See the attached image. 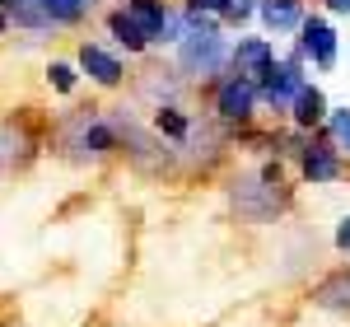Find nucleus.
<instances>
[{
    "label": "nucleus",
    "instance_id": "f257e3e1",
    "mask_svg": "<svg viewBox=\"0 0 350 327\" xmlns=\"http://www.w3.org/2000/svg\"><path fill=\"white\" fill-rule=\"evenodd\" d=\"M229 206L239 211V220L247 224H271L295 206V187L285 178V164L267 155L257 168H239L229 178Z\"/></svg>",
    "mask_w": 350,
    "mask_h": 327
},
{
    "label": "nucleus",
    "instance_id": "f03ea898",
    "mask_svg": "<svg viewBox=\"0 0 350 327\" xmlns=\"http://www.w3.org/2000/svg\"><path fill=\"white\" fill-rule=\"evenodd\" d=\"M206 94H211L215 122L229 131V136L243 131V127H252L257 112H262V84L247 80V75H234V70H224L215 84H206Z\"/></svg>",
    "mask_w": 350,
    "mask_h": 327
},
{
    "label": "nucleus",
    "instance_id": "7ed1b4c3",
    "mask_svg": "<svg viewBox=\"0 0 350 327\" xmlns=\"http://www.w3.org/2000/svg\"><path fill=\"white\" fill-rule=\"evenodd\" d=\"M173 52H178V75H187V80L215 84L229 70V38H224V28L219 33H187Z\"/></svg>",
    "mask_w": 350,
    "mask_h": 327
},
{
    "label": "nucleus",
    "instance_id": "20e7f679",
    "mask_svg": "<svg viewBox=\"0 0 350 327\" xmlns=\"http://www.w3.org/2000/svg\"><path fill=\"white\" fill-rule=\"evenodd\" d=\"M304 84H308V61L299 56V47H290V52L267 70V80H262V112L290 117V103H295V94Z\"/></svg>",
    "mask_w": 350,
    "mask_h": 327
},
{
    "label": "nucleus",
    "instance_id": "39448f33",
    "mask_svg": "<svg viewBox=\"0 0 350 327\" xmlns=\"http://www.w3.org/2000/svg\"><path fill=\"white\" fill-rule=\"evenodd\" d=\"M295 47H299V56L313 66V70H336V56H341V38H336V28H332V19L327 14H304V24H299V33H295Z\"/></svg>",
    "mask_w": 350,
    "mask_h": 327
},
{
    "label": "nucleus",
    "instance_id": "423d86ee",
    "mask_svg": "<svg viewBox=\"0 0 350 327\" xmlns=\"http://www.w3.org/2000/svg\"><path fill=\"white\" fill-rule=\"evenodd\" d=\"M295 164H299V178H304V183H313V187L341 183V173H346L341 150H336V140L327 136V131H313V136L304 140V150L295 155Z\"/></svg>",
    "mask_w": 350,
    "mask_h": 327
},
{
    "label": "nucleus",
    "instance_id": "0eeeda50",
    "mask_svg": "<svg viewBox=\"0 0 350 327\" xmlns=\"http://www.w3.org/2000/svg\"><path fill=\"white\" fill-rule=\"evenodd\" d=\"M280 61L275 52V42H271L267 33H239V38H229V70L234 75H247V80H267V70Z\"/></svg>",
    "mask_w": 350,
    "mask_h": 327
},
{
    "label": "nucleus",
    "instance_id": "6e6552de",
    "mask_svg": "<svg viewBox=\"0 0 350 327\" xmlns=\"http://www.w3.org/2000/svg\"><path fill=\"white\" fill-rule=\"evenodd\" d=\"M38 150H42L38 127H28L24 117L0 122V173H24L28 164L38 159Z\"/></svg>",
    "mask_w": 350,
    "mask_h": 327
},
{
    "label": "nucleus",
    "instance_id": "1a4fd4ad",
    "mask_svg": "<svg viewBox=\"0 0 350 327\" xmlns=\"http://www.w3.org/2000/svg\"><path fill=\"white\" fill-rule=\"evenodd\" d=\"M75 66H80V75H89L98 89H117V84L126 80V56L112 52L108 42H89V38H84Z\"/></svg>",
    "mask_w": 350,
    "mask_h": 327
},
{
    "label": "nucleus",
    "instance_id": "9d476101",
    "mask_svg": "<svg viewBox=\"0 0 350 327\" xmlns=\"http://www.w3.org/2000/svg\"><path fill=\"white\" fill-rule=\"evenodd\" d=\"M19 5H28V10H38V19L52 28H75L84 24L94 10H98V0H19Z\"/></svg>",
    "mask_w": 350,
    "mask_h": 327
},
{
    "label": "nucleus",
    "instance_id": "9b49d317",
    "mask_svg": "<svg viewBox=\"0 0 350 327\" xmlns=\"http://www.w3.org/2000/svg\"><path fill=\"white\" fill-rule=\"evenodd\" d=\"M327 112H332L327 94H323L313 80H308V84L295 94V103H290V117H285V122H290V127H299V131H323Z\"/></svg>",
    "mask_w": 350,
    "mask_h": 327
},
{
    "label": "nucleus",
    "instance_id": "f8f14e48",
    "mask_svg": "<svg viewBox=\"0 0 350 327\" xmlns=\"http://www.w3.org/2000/svg\"><path fill=\"white\" fill-rule=\"evenodd\" d=\"M304 0H262L257 5V19H262V33L267 38H290L304 24Z\"/></svg>",
    "mask_w": 350,
    "mask_h": 327
},
{
    "label": "nucleus",
    "instance_id": "ddd939ff",
    "mask_svg": "<svg viewBox=\"0 0 350 327\" xmlns=\"http://www.w3.org/2000/svg\"><path fill=\"white\" fill-rule=\"evenodd\" d=\"M313 304L327 309V313H341L350 318V267H336V272H327L318 285H313Z\"/></svg>",
    "mask_w": 350,
    "mask_h": 327
},
{
    "label": "nucleus",
    "instance_id": "4468645a",
    "mask_svg": "<svg viewBox=\"0 0 350 327\" xmlns=\"http://www.w3.org/2000/svg\"><path fill=\"white\" fill-rule=\"evenodd\" d=\"M103 24H108V38H112V42H117L126 56H145V52H150V38H145V33H140V24L126 14V5H112Z\"/></svg>",
    "mask_w": 350,
    "mask_h": 327
},
{
    "label": "nucleus",
    "instance_id": "2eb2a0df",
    "mask_svg": "<svg viewBox=\"0 0 350 327\" xmlns=\"http://www.w3.org/2000/svg\"><path fill=\"white\" fill-rule=\"evenodd\" d=\"M122 5H126V14H131L135 24H140V33L150 38V47H159L163 24H168V14H173V5H168V0H122Z\"/></svg>",
    "mask_w": 350,
    "mask_h": 327
},
{
    "label": "nucleus",
    "instance_id": "dca6fc26",
    "mask_svg": "<svg viewBox=\"0 0 350 327\" xmlns=\"http://www.w3.org/2000/svg\"><path fill=\"white\" fill-rule=\"evenodd\" d=\"M191 122H196V117L183 112L178 103H154V112H150V127H154L168 145H178V150H183V140L191 136Z\"/></svg>",
    "mask_w": 350,
    "mask_h": 327
},
{
    "label": "nucleus",
    "instance_id": "f3484780",
    "mask_svg": "<svg viewBox=\"0 0 350 327\" xmlns=\"http://www.w3.org/2000/svg\"><path fill=\"white\" fill-rule=\"evenodd\" d=\"M47 84H52L56 94H75L80 66H75V61H47Z\"/></svg>",
    "mask_w": 350,
    "mask_h": 327
},
{
    "label": "nucleus",
    "instance_id": "a211bd4d",
    "mask_svg": "<svg viewBox=\"0 0 350 327\" xmlns=\"http://www.w3.org/2000/svg\"><path fill=\"white\" fill-rule=\"evenodd\" d=\"M257 5H262V0H229V10H224V19H219V24H224V33H229V28H234V33H243V28L257 19Z\"/></svg>",
    "mask_w": 350,
    "mask_h": 327
},
{
    "label": "nucleus",
    "instance_id": "6ab92c4d",
    "mask_svg": "<svg viewBox=\"0 0 350 327\" xmlns=\"http://www.w3.org/2000/svg\"><path fill=\"white\" fill-rule=\"evenodd\" d=\"M323 131L336 140V150L346 155V150H350V108H332V112H327V122H323Z\"/></svg>",
    "mask_w": 350,
    "mask_h": 327
},
{
    "label": "nucleus",
    "instance_id": "aec40b11",
    "mask_svg": "<svg viewBox=\"0 0 350 327\" xmlns=\"http://www.w3.org/2000/svg\"><path fill=\"white\" fill-rule=\"evenodd\" d=\"M183 10H196V14H215V19H224L229 0H183Z\"/></svg>",
    "mask_w": 350,
    "mask_h": 327
},
{
    "label": "nucleus",
    "instance_id": "412c9836",
    "mask_svg": "<svg viewBox=\"0 0 350 327\" xmlns=\"http://www.w3.org/2000/svg\"><path fill=\"white\" fill-rule=\"evenodd\" d=\"M332 244H336V252H341V257H350V215L336 220V229H332Z\"/></svg>",
    "mask_w": 350,
    "mask_h": 327
},
{
    "label": "nucleus",
    "instance_id": "4be33fe9",
    "mask_svg": "<svg viewBox=\"0 0 350 327\" xmlns=\"http://www.w3.org/2000/svg\"><path fill=\"white\" fill-rule=\"evenodd\" d=\"M327 14H350V0H323Z\"/></svg>",
    "mask_w": 350,
    "mask_h": 327
},
{
    "label": "nucleus",
    "instance_id": "5701e85b",
    "mask_svg": "<svg viewBox=\"0 0 350 327\" xmlns=\"http://www.w3.org/2000/svg\"><path fill=\"white\" fill-rule=\"evenodd\" d=\"M10 33V10H0V38Z\"/></svg>",
    "mask_w": 350,
    "mask_h": 327
}]
</instances>
